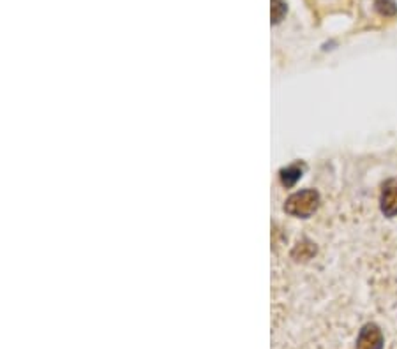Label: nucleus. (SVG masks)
I'll use <instances>...</instances> for the list:
<instances>
[{
    "label": "nucleus",
    "instance_id": "f257e3e1",
    "mask_svg": "<svg viewBox=\"0 0 397 349\" xmlns=\"http://www.w3.org/2000/svg\"><path fill=\"white\" fill-rule=\"evenodd\" d=\"M318 205L320 194L316 193L315 189H306V191H299V193L291 194L286 200L284 210L293 217H311L316 212Z\"/></svg>",
    "mask_w": 397,
    "mask_h": 349
},
{
    "label": "nucleus",
    "instance_id": "f03ea898",
    "mask_svg": "<svg viewBox=\"0 0 397 349\" xmlns=\"http://www.w3.org/2000/svg\"><path fill=\"white\" fill-rule=\"evenodd\" d=\"M383 334L376 325H366L360 330L355 349H383Z\"/></svg>",
    "mask_w": 397,
    "mask_h": 349
},
{
    "label": "nucleus",
    "instance_id": "7ed1b4c3",
    "mask_svg": "<svg viewBox=\"0 0 397 349\" xmlns=\"http://www.w3.org/2000/svg\"><path fill=\"white\" fill-rule=\"evenodd\" d=\"M382 212L387 217L397 216V180H389L383 185Z\"/></svg>",
    "mask_w": 397,
    "mask_h": 349
},
{
    "label": "nucleus",
    "instance_id": "20e7f679",
    "mask_svg": "<svg viewBox=\"0 0 397 349\" xmlns=\"http://www.w3.org/2000/svg\"><path fill=\"white\" fill-rule=\"evenodd\" d=\"M302 169L304 168L300 164H291L286 169H283L281 171V182H283L284 187L295 185L297 180H300V177H302Z\"/></svg>",
    "mask_w": 397,
    "mask_h": 349
},
{
    "label": "nucleus",
    "instance_id": "39448f33",
    "mask_svg": "<svg viewBox=\"0 0 397 349\" xmlns=\"http://www.w3.org/2000/svg\"><path fill=\"white\" fill-rule=\"evenodd\" d=\"M284 15H286V4L281 0H272V21L279 23Z\"/></svg>",
    "mask_w": 397,
    "mask_h": 349
},
{
    "label": "nucleus",
    "instance_id": "423d86ee",
    "mask_svg": "<svg viewBox=\"0 0 397 349\" xmlns=\"http://www.w3.org/2000/svg\"><path fill=\"white\" fill-rule=\"evenodd\" d=\"M374 4H376L378 11L385 16H394L397 12L396 2H394V0H376Z\"/></svg>",
    "mask_w": 397,
    "mask_h": 349
}]
</instances>
